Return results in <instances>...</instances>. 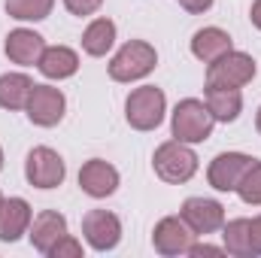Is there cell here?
<instances>
[{
	"label": "cell",
	"mask_w": 261,
	"mask_h": 258,
	"mask_svg": "<svg viewBox=\"0 0 261 258\" xmlns=\"http://www.w3.org/2000/svg\"><path fill=\"white\" fill-rule=\"evenodd\" d=\"M152 167H155V173H158L164 183L179 186V183H189L197 173V155L189 143H182V140H167V143H161V146L155 149Z\"/></svg>",
	"instance_id": "cell-1"
},
{
	"label": "cell",
	"mask_w": 261,
	"mask_h": 258,
	"mask_svg": "<svg viewBox=\"0 0 261 258\" xmlns=\"http://www.w3.org/2000/svg\"><path fill=\"white\" fill-rule=\"evenodd\" d=\"M164 110H167V97L155 85L134 88L125 100V119L134 131H155L164 122Z\"/></svg>",
	"instance_id": "cell-2"
},
{
	"label": "cell",
	"mask_w": 261,
	"mask_h": 258,
	"mask_svg": "<svg viewBox=\"0 0 261 258\" xmlns=\"http://www.w3.org/2000/svg\"><path fill=\"white\" fill-rule=\"evenodd\" d=\"M158 64V55H155V46H149L146 40H130L125 43L113 61H110V79L116 82H134V79H143L149 76Z\"/></svg>",
	"instance_id": "cell-3"
},
{
	"label": "cell",
	"mask_w": 261,
	"mask_h": 258,
	"mask_svg": "<svg viewBox=\"0 0 261 258\" xmlns=\"http://www.w3.org/2000/svg\"><path fill=\"white\" fill-rule=\"evenodd\" d=\"M213 125H216V119L203 100L186 97L173 110V137L182 143H203L213 134Z\"/></svg>",
	"instance_id": "cell-4"
},
{
	"label": "cell",
	"mask_w": 261,
	"mask_h": 258,
	"mask_svg": "<svg viewBox=\"0 0 261 258\" xmlns=\"http://www.w3.org/2000/svg\"><path fill=\"white\" fill-rule=\"evenodd\" d=\"M255 79V61L246 52H225L222 58L210 61L206 67V85H222V88H243Z\"/></svg>",
	"instance_id": "cell-5"
},
{
	"label": "cell",
	"mask_w": 261,
	"mask_h": 258,
	"mask_svg": "<svg viewBox=\"0 0 261 258\" xmlns=\"http://www.w3.org/2000/svg\"><path fill=\"white\" fill-rule=\"evenodd\" d=\"M64 158L49 149V146H37L28 152V161H24V176L34 189H58L64 183Z\"/></svg>",
	"instance_id": "cell-6"
},
{
	"label": "cell",
	"mask_w": 261,
	"mask_h": 258,
	"mask_svg": "<svg viewBox=\"0 0 261 258\" xmlns=\"http://www.w3.org/2000/svg\"><path fill=\"white\" fill-rule=\"evenodd\" d=\"M195 237L197 234L186 225L182 216H167V219H161V222L155 225V231H152V246H155L158 255H167V258L189 255Z\"/></svg>",
	"instance_id": "cell-7"
},
{
	"label": "cell",
	"mask_w": 261,
	"mask_h": 258,
	"mask_svg": "<svg viewBox=\"0 0 261 258\" xmlns=\"http://www.w3.org/2000/svg\"><path fill=\"white\" fill-rule=\"evenodd\" d=\"M82 234H85V243L94 252H110L122 240V222L110 210H91L82 219Z\"/></svg>",
	"instance_id": "cell-8"
},
{
	"label": "cell",
	"mask_w": 261,
	"mask_h": 258,
	"mask_svg": "<svg viewBox=\"0 0 261 258\" xmlns=\"http://www.w3.org/2000/svg\"><path fill=\"white\" fill-rule=\"evenodd\" d=\"M28 119L40 128H55L61 119H64V110H67V100L64 94L52 85H34L31 97H28Z\"/></svg>",
	"instance_id": "cell-9"
},
{
	"label": "cell",
	"mask_w": 261,
	"mask_h": 258,
	"mask_svg": "<svg viewBox=\"0 0 261 258\" xmlns=\"http://www.w3.org/2000/svg\"><path fill=\"white\" fill-rule=\"evenodd\" d=\"M252 161L255 158H249L243 152H222V155L213 158V164L206 170V179L216 192H237V183L243 179V173Z\"/></svg>",
	"instance_id": "cell-10"
},
{
	"label": "cell",
	"mask_w": 261,
	"mask_h": 258,
	"mask_svg": "<svg viewBox=\"0 0 261 258\" xmlns=\"http://www.w3.org/2000/svg\"><path fill=\"white\" fill-rule=\"evenodd\" d=\"M179 216L200 237H206V234H213V231H219L225 225V207L219 200H210V197H189L182 203Z\"/></svg>",
	"instance_id": "cell-11"
},
{
	"label": "cell",
	"mask_w": 261,
	"mask_h": 258,
	"mask_svg": "<svg viewBox=\"0 0 261 258\" xmlns=\"http://www.w3.org/2000/svg\"><path fill=\"white\" fill-rule=\"evenodd\" d=\"M79 186L88 197H110L119 189V170L103 158H91L79 170Z\"/></svg>",
	"instance_id": "cell-12"
},
{
	"label": "cell",
	"mask_w": 261,
	"mask_h": 258,
	"mask_svg": "<svg viewBox=\"0 0 261 258\" xmlns=\"http://www.w3.org/2000/svg\"><path fill=\"white\" fill-rule=\"evenodd\" d=\"M28 237H31V246H34L37 252L49 255L52 246H55L61 237H67V219L58 210H43V213L31 222Z\"/></svg>",
	"instance_id": "cell-13"
},
{
	"label": "cell",
	"mask_w": 261,
	"mask_h": 258,
	"mask_svg": "<svg viewBox=\"0 0 261 258\" xmlns=\"http://www.w3.org/2000/svg\"><path fill=\"white\" fill-rule=\"evenodd\" d=\"M34 222V210L24 197H9L0 207V240L3 243H15L21 234H28Z\"/></svg>",
	"instance_id": "cell-14"
},
{
	"label": "cell",
	"mask_w": 261,
	"mask_h": 258,
	"mask_svg": "<svg viewBox=\"0 0 261 258\" xmlns=\"http://www.w3.org/2000/svg\"><path fill=\"white\" fill-rule=\"evenodd\" d=\"M3 49H6V58H9L12 64L34 67L37 61H40L46 43H43V37H40L37 31L18 28V31H12V34L6 37V46H3Z\"/></svg>",
	"instance_id": "cell-15"
},
{
	"label": "cell",
	"mask_w": 261,
	"mask_h": 258,
	"mask_svg": "<svg viewBox=\"0 0 261 258\" xmlns=\"http://www.w3.org/2000/svg\"><path fill=\"white\" fill-rule=\"evenodd\" d=\"M231 49H234V40L222 28H200L195 37H192V55H195L197 61H203V64L222 58Z\"/></svg>",
	"instance_id": "cell-16"
},
{
	"label": "cell",
	"mask_w": 261,
	"mask_h": 258,
	"mask_svg": "<svg viewBox=\"0 0 261 258\" xmlns=\"http://www.w3.org/2000/svg\"><path fill=\"white\" fill-rule=\"evenodd\" d=\"M206 110L213 113L216 122H234L243 113V94H240V88L206 85Z\"/></svg>",
	"instance_id": "cell-17"
},
{
	"label": "cell",
	"mask_w": 261,
	"mask_h": 258,
	"mask_svg": "<svg viewBox=\"0 0 261 258\" xmlns=\"http://www.w3.org/2000/svg\"><path fill=\"white\" fill-rule=\"evenodd\" d=\"M37 67L46 79H70L79 70V55L67 46H46Z\"/></svg>",
	"instance_id": "cell-18"
},
{
	"label": "cell",
	"mask_w": 261,
	"mask_h": 258,
	"mask_svg": "<svg viewBox=\"0 0 261 258\" xmlns=\"http://www.w3.org/2000/svg\"><path fill=\"white\" fill-rule=\"evenodd\" d=\"M116 43V24L110 18H94L82 34V49L91 58H103Z\"/></svg>",
	"instance_id": "cell-19"
},
{
	"label": "cell",
	"mask_w": 261,
	"mask_h": 258,
	"mask_svg": "<svg viewBox=\"0 0 261 258\" xmlns=\"http://www.w3.org/2000/svg\"><path fill=\"white\" fill-rule=\"evenodd\" d=\"M34 82L24 73H3L0 76V107L3 110H24Z\"/></svg>",
	"instance_id": "cell-20"
},
{
	"label": "cell",
	"mask_w": 261,
	"mask_h": 258,
	"mask_svg": "<svg viewBox=\"0 0 261 258\" xmlns=\"http://www.w3.org/2000/svg\"><path fill=\"white\" fill-rule=\"evenodd\" d=\"M222 240H225V252L237 258H252V237H249V219H234L228 225H222Z\"/></svg>",
	"instance_id": "cell-21"
},
{
	"label": "cell",
	"mask_w": 261,
	"mask_h": 258,
	"mask_svg": "<svg viewBox=\"0 0 261 258\" xmlns=\"http://www.w3.org/2000/svg\"><path fill=\"white\" fill-rule=\"evenodd\" d=\"M55 0H6V12L18 21H43L49 18Z\"/></svg>",
	"instance_id": "cell-22"
},
{
	"label": "cell",
	"mask_w": 261,
	"mask_h": 258,
	"mask_svg": "<svg viewBox=\"0 0 261 258\" xmlns=\"http://www.w3.org/2000/svg\"><path fill=\"white\" fill-rule=\"evenodd\" d=\"M237 194L243 203L249 207H261V161H252L243 173V179L237 183Z\"/></svg>",
	"instance_id": "cell-23"
},
{
	"label": "cell",
	"mask_w": 261,
	"mask_h": 258,
	"mask_svg": "<svg viewBox=\"0 0 261 258\" xmlns=\"http://www.w3.org/2000/svg\"><path fill=\"white\" fill-rule=\"evenodd\" d=\"M82 255V243L76 240V237H61L55 246H52V252H49V258H79Z\"/></svg>",
	"instance_id": "cell-24"
},
{
	"label": "cell",
	"mask_w": 261,
	"mask_h": 258,
	"mask_svg": "<svg viewBox=\"0 0 261 258\" xmlns=\"http://www.w3.org/2000/svg\"><path fill=\"white\" fill-rule=\"evenodd\" d=\"M67 12H73V15H94L100 6H103V0H64Z\"/></svg>",
	"instance_id": "cell-25"
},
{
	"label": "cell",
	"mask_w": 261,
	"mask_h": 258,
	"mask_svg": "<svg viewBox=\"0 0 261 258\" xmlns=\"http://www.w3.org/2000/svg\"><path fill=\"white\" fill-rule=\"evenodd\" d=\"M225 252V246H213V243H192V249H189V255H222Z\"/></svg>",
	"instance_id": "cell-26"
},
{
	"label": "cell",
	"mask_w": 261,
	"mask_h": 258,
	"mask_svg": "<svg viewBox=\"0 0 261 258\" xmlns=\"http://www.w3.org/2000/svg\"><path fill=\"white\" fill-rule=\"evenodd\" d=\"M249 237H252V252L261 255V216H255L249 222Z\"/></svg>",
	"instance_id": "cell-27"
},
{
	"label": "cell",
	"mask_w": 261,
	"mask_h": 258,
	"mask_svg": "<svg viewBox=\"0 0 261 258\" xmlns=\"http://www.w3.org/2000/svg\"><path fill=\"white\" fill-rule=\"evenodd\" d=\"M179 6H182L186 12H195V15H200V12H206V9L213 6V0H179Z\"/></svg>",
	"instance_id": "cell-28"
},
{
	"label": "cell",
	"mask_w": 261,
	"mask_h": 258,
	"mask_svg": "<svg viewBox=\"0 0 261 258\" xmlns=\"http://www.w3.org/2000/svg\"><path fill=\"white\" fill-rule=\"evenodd\" d=\"M249 18H252V24L261 31V0H255V3H252V9H249Z\"/></svg>",
	"instance_id": "cell-29"
},
{
	"label": "cell",
	"mask_w": 261,
	"mask_h": 258,
	"mask_svg": "<svg viewBox=\"0 0 261 258\" xmlns=\"http://www.w3.org/2000/svg\"><path fill=\"white\" fill-rule=\"evenodd\" d=\"M255 128H258V134H261V107H258V116H255Z\"/></svg>",
	"instance_id": "cell-30"
},
{
	"label": "cell",
	"mask_w": 261,
	"mask_h": 258,
	"mask_svg": "<svg viewBox=\"0 0 261 258\" xmlns=\"http://www.w3.org/2000/svg\"><path fill=\"white\" fill-rule=\"evenodd\" d=\"M0 170H3V149H0Z\"/></svg>",
	"instance_id": "cell-31"
},
{
	"label": "cell",
	"mask_w": 261,
	"mask_h": 258,
	"mask_svg": "<svg viewBox=\"0 0 261 258\" xmlns=\"http://www.w3.org/2000/svg\"><path fill=\"white\" fill-rule=\"evenodd\" d=\"M0 207H3V194H0Z\"/></svg>",
	"instance_id": "cell-32"
}]
</instances>
